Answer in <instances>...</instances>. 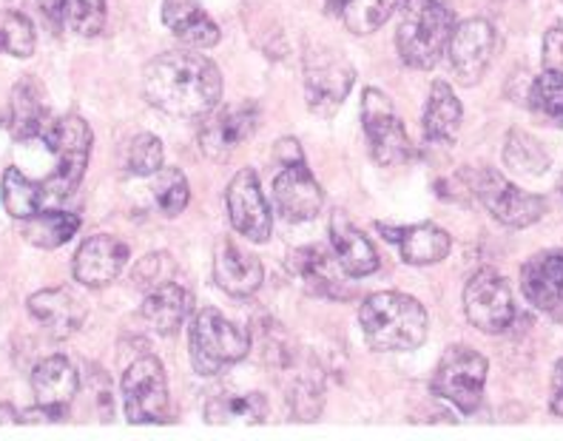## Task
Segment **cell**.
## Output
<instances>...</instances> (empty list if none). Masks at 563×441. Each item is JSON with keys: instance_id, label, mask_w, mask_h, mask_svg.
Returning a JSON list of instances; mask_svg holds the SVG:
<instances>
[{"instance_id": "obj_44", "label": "cell", "mask_w": 563, "mask_h": 441, "mask_svg": "<svg viewBox=\"0 0 563 441\" xmlns=\"http://www.w3.org/2000/svg\"><path fill=\"white\" fill-rule=\"evenodd\" d=\"M0 425H23V416L12 405H0Z\"/></svg>"}, {"instance_id": "obj_33", "label": "cell", "mask_w": 563, "mask_h": 441, "mask_svg": "<svg viewBox=\"0 0 563 441\" xmlns=\"http://www.w3.org/2000/svg\"><path fill=\"white\" fill-rule=\"evenodd\" d=\"M396 9H401V0H347L342 9V21L353 35L364 37L385 26Z\"/></svg>"}, {"instance_id": "obj_40", "label": "cell", "mask_w": 563, "mask_h": 441, "mask_svg": "<svg viewBox=\"0 0 563 441\" xmlns=\"http://www.w3.org/2000/svg\"><path fill=\"white\" fill-rule=\"evenodd\" d=\"M543 71H558L563 75V23L547 29L543 35Z\"/></svg>"}, {"instance_id": "obj_17", "label": "cell", "mask_w": 563, "mask_h": 441, "mask_svg": "<svg viewBox=\"0 0 563 441\" xmlns=\"http://www.w3.org/2000/svg\"><path fill=\"white\" fill-rule=\"evenodd\" d=\"M521 290L538 310H558L563 305V249L541 251L529 256L521 268Z\"/></svg>"}, {"instance_id": "obj_25", "label": "cell", "mask_w": 563, "mask_h": 441, "mask_svg": "<svg viewBox=\"0 0 563 441\" xmlns=\"http://www.w3.org/2000/svg\"><path fill=\"white\" fill-rule=\"evenodd\" d=\"M461 123H464V109H461L459 95L450 84L435 80L430 97H427L424 123H421L427 143L453 145L459 140Z\"/></svg>"}, {"instance_id": "obj_26", "label": "cell", "mask_w": 563, "mask_h": 441, "mask_svg": "<svg viewBox=\"0 0 563 441\" xmlns=\"http://www.w3.org/2000/svg\"><path fill=\"white\" fill-rule=\"evenodd\" d=\"M32 390H35V399L41 405L69 407L80 390L77 367L66 356H46L32 371Z\"/></svg>"}, {"instance_id": "obj_6", "label": "cell", "mask_w": 563, "mask_h": 441, "mask_svg": "<svg viewBox=\"0 0 563 441\" xmlns=\"http://www.w3.org/2000/svg\"><path fill=\"white\" fill-rule=\"evenodd\" d=\"M489 362L467 345L446 348L433 373V394L455 405L461 414H475L484 401Z\"/></svg>"}, {"instance_id": "obj_23", "label": "cell", "mask_w": 563, "mask_h": 441, "mask_svg": "<svg viewBox=\"0 0 563 441\" xmlns=\"http://www.w3.org/2000/svg\"><path fill=\"white\" fill-rule=\"evenodd\" d=\"M194 297L191 290L183 288L179 283H165L159 288L148 290L143 299V308H140V319H143L152 331L157 333H177V328H183V322L191 313Z\"/></svg>"}, {"instance_id": "obj_8", "label": "cell", "mask_w": 563, "mask_h": 441, "mask_svg": "<svg viewBox=\"0 0 563 441\" xmlns=\"http://www.w3.org/2000/svg\"><path fill=\"white\" fill-rule=\"evenodd\" d=\"M356 71L336 48H310L305 57V97L313 114L333 118L351 95Z\"/></svg>"}, {"instance_id": "obj_27", "label": "cell", "mask_w": 563, "mask_h": 441, "mask_svg": "<svg viewBox=\"0 0 563 441\" xmlns=\"http://www.w3.org/2000/svg\"><path fill=\"white\" fill-rule=\"evenodd\" d=\"M399 251L401 260L407 265H435L450 256L453 240L444 228L433 225V222H421V225H405L399 234Z\"/></svg>"}, {"instance_id": "obj_34", "label": "cell", "mask_w": 563, "mask_h": 441, "mask_svg": "<svg viewBox=\"0 0 563 441\" xmlns=\"http://www.w3.org/2000/svg\"><path fill=\"white\" fill-rule=\"evenodd\" d=\"M529 109L547 123L563 129V75L543 71L529 86Z\"/></svg>"}, {"instance_id": "obj_31", "label": "cell", "mask_w": 563, "mask_h": 441, "mask_svg": "<svg viewBox=\"0 0 563 441\" xmlns=\"http://www.w3.org/2000/svg\"><path fill=\"white\" fill-rule=\"evenodd\" d=\"M80 217L71 214V211H37L35 217H29L23 234L32 245L46 251L63 249L71 236L80 231Z\"/></svg>"}, {"instance_id": "obj_22", "label": "cell", "mask_w": 563, "mask_h": 441, "mask_svg": "<svg viewBox=\"0 0 563 441\" xmlns=\"http://www.w3.org/2000/svg\"><path fill=\"white\" fill-rule=\"evenodd\" d=\"M330 249L336 254L344 274L353 276V279H362V276H371L373 271H378V254L373 242L342 211H336L330 220Z\"/></svg>"}, {"instance_id": "obj_15", "label": "cell", "mask_w": 563, "mask_h": 441, "mask_svg": "<svg viewBox=\"0 0 563 441\" xmlns=\"http://www.w3.org/2000/svg\"><path fill=\"white\" fill-rule=\"evenodd\" d=\"M274 202L288 222H308L322 211V188L305 159H294V163L282 166L274 179Z\"/></svg>"}, {"instance_id": "obj_9", "label": "cell", "mask_w": 563, "mask_h": 441, "mask_svg": "<svg viewBox=\"0 0 563 441\" xmlns=\"http://www.w3.org/2000/svg\"><path fill=\"white\" fill-rule=\"evenodd\" d=\"M362 125L364 137L371 145V157L378 166L396 168L405 166L412 154L410 137H407L405 123L393 109L390 97L378 89H364L362 95Z\"/></svg>"}, {"instance_id": "obj_20", "label": "cell", "mask_w": 563, "mask_h": 441, "mask_svg": "<svg viewBox=\"0 0 563 441\" xmlns=\"http://www.w3.org/2000/svg\"><path fill=\"white\" fill-rule=\"evenodd\" d=\"M290 268L296 271V276H299L313 294H322V297L333 299L351 297L353 294V290L344 288V271L342 265H339L333 249L328 251V245H308V249L294 251V254H290Z\"/></svg>"}, {"instance_id": "obj_32", "label": "cell", "mask_w": 563, "mask_h": 441, "mask_svg": "<svg viewBox=\"0 0 563 441\" xmlns=\"http://www.w3.org/2000/svg\"><path fill=\"white\" fill-rule=\"evenodd\" d=\"M504 163L512 174L521 177H541L550 168V154L543 152V145L523 132H509L504 143Z\"/></svg>"}, {"instance_id": "obj_10", "label": "cell", "mask_w": 563, "mask_h": 441, "mask_svg": "<svg viewBox=\"0 0 563 441\" xmlns=\"http://www.w3.org/2000/svg\"><path fill=\"white\" fill-rule=\"evenodd\" d=\"M461 302H464L470 324L482 333H489V337L504 333L516 319L512 288L493 268H482L478 274L470 276V283L464 285V294H461Z\"/></svg>"}, {"instance_id": "obj_7", "label": "cell", "mask_w": 563, "mask_h": 441, "mask_svg": "<svg viewBox=\"0 0 563 441\" xmlns=\"http://www.w3.org/2000/svg\"><path fill=\"white\" fill-rule=\"evenodd\" d=\"M123 410L131 425H163L168 421V376L157 356L134 359L123 373Z\"/></svg>"}, {"instance_id": "obj_3", "label": "cell", "mask_w": 563, "mask_h": 441, "mask_svg": "<svg viewBox=\"0 0 563 441\" xmlns=\"http://www.w3.org/2000/svg\"><path fill=\"white\" fill-rule=\"evenodd\" d=\"M455 18L441 0H401L396 48L405 66L427 71L446 55Z\"/></svg>"}, {"instance_id": "obj_2", "label": "cell", "mask_w": 563, "mask_h": 441, "mask_svg": "<svg viewBox=\"0 0 563 441\" xmlns=\"http://www.w3.org/2000/svg\"><path fill=\"white\" fill-rule=\"evenodd\" d=\"M358 322H362L364 342L376 353L412 351L424 345L430 331L424 305L399 290H382L364 299Z\"/></svg>"}, {"instance_id": "obj_24", "label": "cell", "mask_w": 563, "mask_h": 441, "mask_svg": "<svg viewBox=\"0 0 563 441\" xmlns=\"http://www.w3.org/2000/svg\"><path fill=\"white\" fill-rule=\"evenodd\" d=\"M163 23L191 48H211L220 43V26L208 18L200 0H163Z\"/></svg>"}, {"instance_id": "obj_13", "label": "cell", "mask_w": 563, "mask_h": 441, "mask_svg": "<svg viewBox=\"0 0 563 441\" xmlns=\"http://www.w3.org/2000/svg\"><path fill=\"white\" fill-rule=\"evenodd\" d=\"M225 206H228V220L234 225V231L240 236L251 242H268L271 228H274V220H271V208L265 194H262L260 174L254 168H242L236 172V177L231 179L225 194Z\"/></svg>"}, {"instance_id": "obj_37", "label": "cell", "mask_w": 563, "mask_h": 441, "mask_svg": "<svg viewBox=\"0 0 563 441\" xmlns=\"http://www.w3.org/2000/svg\"><path fill=\"white\" fill-rule=\"evenodd\" d=\"M163 143H159V137H154V134H137V137L131 140L129 145V172L134 174V177H152V174H157L159 168H163Z\"/></svg>"}, {"instance_id": "obj_29", "label": "cell", "mask_w": 563, "mask_h": 441, "mask_svg": "<svg viewBox=\"0 0 563 441\" xmlns=\"http://www.w3.org/2000/svg\"><path fill=\"white\" fill-rule=\"evenodd\" d=\"M0 200H3L9 217L26 222L29 217H35L41 211L46 191H43V183H32L21 168L9 166L3 172V179H0Z\"/></svg>"}, {"instance_id": "obj_5", "label": "cell", "mask_w": 563, "mask_h": 441, "mask_svg": "<svg viewBox=\"0 0 563 441\" xmlns=\"http://www.w3.org/2000/svg\"><path fill=\"white\" fill-rule=\"evenodd\" d=\"M251 351V337L240 324L225 319L220 310L206 308L191 319L188 328V353L200 376H217L225 367L236 365Z\"/></svg>"}, {"instance_id": "obj_41", "label": "cell", "mask_w": 563, "mask_h": 441, "mask_svg": "<svg viewBox=\"0 0 563 441\" xmlns=\"http://www.w3.org/2000/svg\"><path fill=\"white\" fill-rule=\"evenodd\" d=\"M21 416H23V425H52V421H66L69 410L60 405H41V401H37L35 407L23 410Z\"/></svg>"}, {"instance_id": "obj_36", "label": "cell", "mask_w": 563, "mask_h": 441, "mask_svg": "<svg viewBox=\"0 0 563 441\" xmlns=\"http://www.w3.org/2000/svg\"><path fill=\"white\" fill-rule=\"evenodd\" d=\"M63 23L80 37H95L106 26V0H63Z\"/></svg>"}, {"instance_id": "obj_42", "label": "cell", "mask_w": 563, "mask_h": 441, "mask_svg": "<svg viewBox=\"0 0 563 441\" xmlns=\"http://www.w3.org/2000/svg\"><path fill=\"white\" fill-rule=\"evenodd\" d=\"M550 410L555 416H563V359L552 367V394H550Z\"/></svg>"}, {"instance_id": "obj_43", "label": "cell", "mask_w": 563, "mask_h": 441, "mask_svg": "<svg viewBox=\"0 0 563 441\" xmlns=\"http://www.w3.org/2000/svg\"><path fill=\"white\" fill-rule=\"evenodd\" d=\"M37 7H41V12L46 14V21L52 23V26H60V23H63V0H37Z\"/></svg>"}, {"instance_id": "obj_30", "label": "cell", "mask_w": 563, "mask_h": 441, "mask_svg": "<svg viewBox=\"0 0 563 441\" xmlns=\"http://www.w3.org/2000/svg\"><path fill=\"white\" fill-rule=\"evenodd\" d=\"M35 23L18 0H0V55L32 57L35 52Z\"/></svg>"}, {"instance_id": "obj_1", "label": "cell", "mask_w": 563, "mask_h": 441, "mask_svg": "<svg viewBox=\"0 0 563 441\" xmlns=\"http://www.w3.org/2000/svg\"><path fill=\"white\" fill-rule=\"evenodd\" d=\"M222 89L217 63L197 52H165L145 66V100L174 118H206L220 106Z\"/></svg>"}, {"instance_id": "obj_12", "label": "cell", "mask_w": 563, "mask_h": 441, "mask_svg": "<svg viewBox=\"0 0 563 441\" xmlns=\"http://www.w3.org/2000/svg\"><path fill=\"white\" fill-rule=\"evenodd\" d=\"M256 129H260V106L245 100L240 106H228L220 111L213 109L211 114H206V123L197 132V143L208 159L225 163L236 148H242L254 137Z\"/></svg>"}, {"instance_id": "obj_16", "label": "cell", "mask_w": 563, "mask_h": 441, "mask_svg": "<svg viewBox=\"0 0 563 441\" xmlns=\"http://www.w3.org/2000/svg\"><path fill=\"white\" fill-rule=\"evenodd\" d=\"M129 256L131 251L123 240L111 234H95L82 240V245L77 249L71 274L86 288H106L123 274Z\"/></svg>"}, {"instance_id": "obj_28", "label": "cell", "mask_w": 563, "mask_h": 441, "mask_svg": "<svg viewBox=\"0 0 563 441\" xmlns=\"http://www.w3.org/2000/svg\"><path fill=\"white\" fill-rule=\"evenodd\" d=\"M206 419L213 425H260L268 419V401L262 394H217L208 399Z\"/></svg>"}, {"instance_id": "obj_19", "label": "cell", "mask_w": 563, "mask_h": 441, "mask_svg": "<svg viewBox=\"0 0 563 441\" xmlns=\"http://www.w3.org/2000/svg\"><path fill=\"white\" fill-rule=\"evenodd\" d=\"M48 120L46 103H43V86L35 77H23L9 91L7 111H3V129L12 134V140L23 143V140L41 137L43 123Z\"/></svg>"}, {"instance_id": "obj_21", "label": "cell", "mask_w": 563, "mask_h": 441, "mask_svg": "<svg viewBox=\"0 0 563 441\" xmlns=\"http://www.w3.org/2000/svg\"><path fill=\"white\" fill-rule=\"evenodd\" d=\"M29 313L55 337L66 339L86 322V302L69 288H46L29 297Z\"/></svg>"}, {"instance_id": "obj_35", "label": "cell", "mask_w": 563, "mask_h": 441, "mask_svg": "<svg viewBox=\"0 0 563 441\" xmlns=\"http://www.w3.org/2000/svg\"><path fill=\"white\" fill-rule=\"evenodd\" d=\"M188 197H191V188H188L186 174L179 168H159L157 179H154V200H157L159 211L165 217H179L186 211Z\"/></svg>"}, {"instance_id": "obj_4", "label": "cell", "mask_w": 563, "mask_h": 441, "mask_svg": "<svg viewBox=\"0 0 563 441\" xmlns=\"http://www.w3.org/2000/svg\"><path fill=\"white\" fill-rule=\"evenodd\" d=\"M41 140L48 145V152L57 157V166L52 177L43 179V191L46 197H69L86 177L91 157V129L80 114H63L43 123Z\"/></svg>"}, {"instance_id": "obj_38", "label": "cell", "mask_w": 563, "mask_h": 441, "mask_svg": "<svg viewBox=\"0 0 563 441\" xmlns=\"http://www.w3.org/2000/svg\"><path fill=\"white\" fill-rule=\"evenodd\" d=\"M174 271H177V265H174V256L165 254V251H154V254L143 256L137 265H134V271H131V279H134V285H137L140 290H154L159 288V285L172 283L174 279Z\"/></svg>"}, {"instance_id": "obj_14", "label": "cell", "mask_w": 563, "mask_h": 441, "mask_svg": "<svg viewBox=\"0 0 563 441\" xmlns=\"http://www.w3.org/2000/svg\"><path fill=\"white\" fill-rule=\"evenodd\" d=\"M450 63L453 71L464 86H475L489 69L495 55V29L493 23L484 18H470V21L459 23L450 37Z\"/></svg>"}, {"instance_id": "obj_39", "label": "cell", "mask_w": 563, "mask_h": 441, "mask_svg": "<svg viewBox=\"0 0 563 441\" xmlns=\"http://www.w3.org/2000/svg\"><path fill=\"white\" fill-rule=\"evenodd\" d=\"M290 407H294L296 419H317L319 410H322V394L319 387H313L310 382H299L294 387V396H290Z\"/></svg>"}, {"instance_id": "obj_18", "label": "cell", "mask_w": 563, "mask_h": 441, "mask_svg": "<svg viewBox=\"0 0 563 441\" xmlns=\"http://www.w3.org/2000/svg\"><path fill=\"white\" fill-rule=\"evenodd\" d=\"M265 271L251 251L234 240H222L213 251V283L231 297H251L262 288Z\"/></svg>"}, {"instance_id": "obj_11", "label": "cell", "mask_w": 563, "mask_h": 441, "mask_svg": "<svg viewBox=\"0 0 563 441\" xmlns=\"http://www.w3.org/2000/svg\"><path fill=\"white\" fill-rule=\"evenodd\" d=\"M473 191L493 214V220L501 222L504 228H516V231L518 228H529L547 214V200L541 194L521 191L504 174L493 172V168H482L475 174Z\"/></svg>"}, {"instance_id": "obj_45", "label": "cell", "mask_w": 563, "mask_h": 441, "mask_svg": "<svg viewBox=\"0 0 563 441\" xmlns=\"http://www.w3.org/2000/svg\"><path fill=\"white\" fill-rule=\"evenodd\" d=\"M344 3H347V0H324V7H328L330 14H342Z\"/></svg>"}]
</instances>
